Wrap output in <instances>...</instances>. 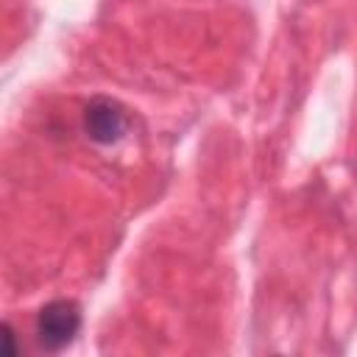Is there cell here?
Listing matches in <instances>:
<instances>
[{
  "label": "cell",
  "instance_id": "6da1fadb",
  "mask_svg": "<svg viewBox=\"0 0 357 357\" xmlns=\"http://www.w3.org/2000/svg\"><path fill=\"white\" fill-rule=\"evenodd\" d=\"M33 329L45 351H61L81 332V307L73 298H53L36 312Z\"/></svg>",
  "mask_w": 357,
  "mask_h": 357
},
{
  "label": "cell",
  "instance_id": "3957f363",
  "mask_svg": "<svg viewBox=\"0 0 357 357\" xmlns=\"http://www.w3.org/2000/svg\"><path fill=\"white\" fill-rule=\"evenodd\" d=\"M0 332H3V343H6V357H14V332H11V326L8 324H3L0 326Z\"/></svg>",
  "mask_w": 357,
  "mask_h": 357
},
{
  "label": "cell",
  "instance_id": "7a4b0ae2",
  "mask_svg": "<svg viewBox=\"0 0 357 357\" xmlns=\"http://www.w3.org/2000/svg\"><path fill=\"white\" fill-rule=\"evenodd\" d=\"M84 131L98 145H114L128 131V112L117 100L98 95L84 109Z\"/></svg>",
  "mask_w": 357,
  "mask_h": 357
}]
</instances>
